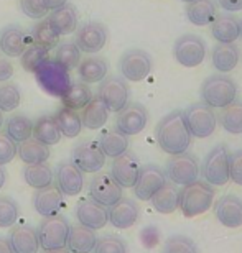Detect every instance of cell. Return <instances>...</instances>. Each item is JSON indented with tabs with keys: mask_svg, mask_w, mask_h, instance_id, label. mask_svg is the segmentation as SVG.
Instances as JSON below:
<instances>
[{
	"mask_svg": "<svg viewBox=\"0 0 242 253\" xmlns=\"http://www.w3.org/2000/svg\"><path fill=\"white\" fill-rule=\"evenodd\" d=\"M155 135H157L161 151L168 153L170 156L188 151L191 140H193L188 126H186L183 110H173V112L166 114L158 122Z\"/></svg>",
	"mask_w": 242,
	"mask_h": 253,
	"instance_id": "1",
	"label": "cell"
},
{
	"mask_svg": "<svg viewBox=\"0 0 242 253\" xmlns=\"http://www.w3.org/2000/svg\"><path fill=\"white\" fill-rule=\"evenodd\" d=\"M214 189L206 181L196 179L194 183L183 186L180 189V204L178 209L183 212L185 217H198L209 211L214 204Z\"/></svg>",
	"mask_w": 242,
	"mask_h": 253,
	"instance_id": "2",
	"label": "cell"
},
{
	"mask_svg": "<svg viewBox=\"0 0 242 253\" xmlns=\"http://www.w3.org/2000/svg\"><path fill=\"white\" fill-rule=\"evenodd\" d=\"M238 97V84L226 74H214L201 84V99L211 109H223Z\"/></svg>",
	"mask_w": 242,
	"mask_h": 253,
	"instance_id": "3",
	"label": "cell"
},
{
	"mask_svg": "<svg viewBox=\"0 0 242 253\" xmlns=\"http://www.w3.org/2000/svg\"><path fill=\"white\" fill-rule=\"evenodd\" d=\"M35 78L45 92L54 97H63L64 92L71 85L69 71L64 69L61 64H58L54 59H47L40 68L35 71Z\"/></svg>",
	"mask_w": 242,
	"mask_h": 253,
	"instance_id": "4",
	"label": "cell"
},
{
	"mask_svg": "<svg viewBox=\"0 0 242 253\" xmlns=\"http://www.w3.org/2000/svg\"><path fill=\"white\" fill-rule=\"evenodd\" d=\"M69 227L71 225H69V222L64 215L56 214L51 217H45L37 229L40 249L45 252L66 247Z\"/></svg>",
	"mask_w": 242,
	"mask_h": 253,
	"instance_id": "5",
	"label": "cell"
},
{
	"mask_svg": "<svg viewBox=\"0 0 242 253\" xmlns=\"http://www.w3.org/2000/svg\"><path fill=\"white\" fill-rule=\"evenodd\" d=\"M183 117L191 136L194 138H208L218 126V117H216L214 109H211L204 102L188 105L186 110H183Z\"/></svg>",
	"mask_w": 242,
	"mask_h": 253,
	"instance_id": "6",
	"label": "cell"
},
{
	"mask_svg": "<svg viewBox=\"0 0 242 253\" xmlns=\"http://www.w3.org/2000/svg\"><path fill=\"white\" fill-rule=\"evenodd\" d=\"M229 150L226 145H218L206 155L199 173L211 186H224L229 183Z\"/></svg>",
	"mask_w": 242,
	"mask_h": 253,
	"instance_id": "7",
	"label": "cell"
},
{
	"mask_svg": "<svg viewBox=\"0 0 242 253\" xmlns=\"http://www.w3.org/2000/svg\"><path fill=\"white\" fill-rule=\"evenodd\" d=\"M165 174L166 179H170V183L176 186H186L194 183L199 178L198 158L194 155L188 153V151L180 155H171L170 160L166 161Z\"/></svg>",
	"mask_w": 242,
	"mask_h": 253,
	"instance_id": "8",
	"label": "cell"
},
{
	"mask_svg": "<svg viewBox=\"0 0 242 253\" xmlns=\"http://www.w3.org/2000/svg\"><path fill=\"white\" fill-rule=\"evenodd\" d=\"M97 97L107 105L109 112H115L122 110L130 100V87L127 81L120 76H105L100 81Z\"/></svg>",
	"mask_w": 242,
	"mask_h": 253,
	"instance_id": "9",
	"label": "cell"
},
{
	"mask_svg": "<svg viewBox=\"0 0 242 253\" xmlns=\"http://www.w3.org/2000/svg\"><path fill=\"white\" fill-rule=\"evenodd\" d=\"M120 74L125 81L130 83H140L145 78H148V74L152 73L153 61L152 56L144 51V49H129L122 54L119 63Z\"/></svg>",
	"mask_w": 242,
	"mask_h": 253,
	"instance_id": "10",
	"label": "cell"
},
{
	"mask_svg": "<svg viewBox=\"0 0 242 253\" xmlns=\"http://www.w3.org/2000/svg\"><path fill=\"white\" fill-rule=\"evenodd\" d=\"M173 56L185 68H196L206 59V43L196 35H183L175 42Z\"/></svg>",
	"mask_w": 242,
	"mask_h": 253,
	"instance_id": "11",
	"label": "cell"
},
{
	"mask_svg": "<svg viewBox=\"0 0 242 253\" xmlns=\"http://www.w3.org/2000/svg\"><path fill=\"white\" fill-rule=\"evenodd\" d=\"M71 161L83 173H97L104 168L105 155L102 153L97 141L84 140L74 146Z\"/></svg>",
	"mask_w": 242,
	"mask_h": 253,
	"instance_id": "12",
	"label": "cell"
},
{
	"mask_svg": "<svg viewBox=\"0 0 242 253\" xmlns=\"http://www.w3.org/2000/svg\"><path fill=\"white\" fill-rule=\"evenodd\" d=\"M148 122V112L142 104L129 102L122 110L117 112L115 119V128L122 131L124 135L134 136L145 130Z\"/></svg>",
	"mask_w": 242,
	"mask_h": 253,
	"instance_id": "13",
	"label": "cell"
},
{
	"mask_svg": "<svg viewBox=\"0 0 242 253\" xmlns=\"http://www.w3.org/2000/svg\"><path fill=\"white\" fill-rule=\"evenodd\" d=\"M166 183V174L165 171L157 165H145L140 166L139 178L134 184V194L137 199L147 202L153 197L161 186Z\"/></svg>",
	"mask_w": 242,
	"mask_h": 253,
	"instance_id": "14",
	"label": "cell"
},
{
	"mask_svg": "<svg viewBox=\"0 0 242 253\" xmlns=\"http://www.w3.org/2000/svg\"><path fill=\"white\" fill-rule=\"evenodd\" d=\"M109 38L107 28L104 27L100 22H88L83 27L78 28L76 32V46L79 48L81 53H99L100 49L105 46Z\"/></svg>",
	"mask_w": 242,
	"mask_h": 253,
	"instance_id": "15",
	"label": "cell"
},
{
	"mask_svg": "<svg viewBox=\"0 0 242 253\" xmlns=\"http://www.w3.org/2000/svg\"><path fill=\"white\" fill-rule=\"evenodd\" d=\"M89 197L109 209L122 197V188L110 176V173H99L89 183Z\"/></svg>",
	"mask_w": 242,
	"mask_h": 253,
	"instance_id": "16",
	"label": "cell"
},
{
	"mask_svg": "<svg viewBox=\"0 0 242 253\" xmlns=\"http://www.w3.org/2000/svg\"><path fill=\"white\" fill-rule=\"evenodd\" d=\"M140 173V161L132 151H125L117 158H114L110 165V176L117 181V184L122 189L134 188L135 181Z\"/></svg>",
	"mask_w": 242,
	"mask_h": 253,
	"instance_id": "17",
	"label": "cell"
},
{
	"mask_svg": "<svg viewBox=\"0 0 242 253\" xmlns=\"http://www.w3.org/2000/svg\"><path fill=\"white\" fill-rule=\"evenodd\" d=\"M56 188L63 196H78L84 188V176L73 161H61L54 169Z\"/></svg>",
	"mask_w": 242,
	"mask_h": 253,
	"instance_id": "18",
	"label": "cell"
},
{
	"mask_svg": "<svg viewBox=\"0 0 242 253\" xmlns=\"http://www.w3.org/2000/svg\"><path fill=\"white\" fill-rule=\"evenodd\" d=\"M76 219L81 225L91 230H100L109 222V209L100 206L99 202L89 199H81L76 206Z\"/></svg>",
	"mask_w": 242,
	"mask_h": 253,
	"instance_id": "19",
	"label": "cell"
},
{
	"mask_svg": "<svg viewBox=\"0 0 242 253\" xmlns=\"http://www.w3.org/2000/svg\"><path fill=\"white\" fill-rule=\"evenodd\" d=\"M32 44V37L18 25H8L0 32V51L8 58H20Z\"/></svg>",
	"mask_w": 242,
	"mask_h": 253,
	"instance_id": "20",
	"label": "cell"
},
{
	"mask_svg": "<svg viewBox=\"0 0 242 253\" xmlns=\"http://www.w3.org/2000/svg\"><path fill=\"white\" fill-rule=\"evenodd\" d=\"M214 215L228 229L242 227V199L236 194H226L214 202Z\"/></svg>",
	"mask_w": 242,
	"mask_h": 253,
	"instance_id": "21",
	"label": "cell"
},
{
	"mask_svg": "<svg viewBox=\"0 0 242 253\" xmlns=\"http://www.w3.org/2000/svg\"><path fill=\"white\" fill-rule=\"evenodd\" d=\"M64 206V196L56 188V184H49L47 188L37 189L33 194V207L40 215L51 217L61 212Z\"/></svg>",
	"mask_w": 242,
	"mask_h": 253,
	"instance_id": "22",
	"label": "cell"
},
{
	"mask_svg": "<svg viewBox=\"0 0 242 253\" xmlns=\"http://www.w3.org/2000/svg\"><path fill=\"white\" fill-rule=\"evenodd\" d=\"M140 217V207L129 197H120L114 206L109 207V222L115 229L125 230L137 224Z\"/></svg>",
	"mask_w": 242,
	"mask_h": 253,
	"instance_id": "23",
	"label": "cell"
},
{
	"mask_svg": "<svg viewBox=\"0 0 242 253\" xmlns=\"http://www.w3.org/2000/svg\"><path fill=\"white\" fill-rule=\"evenodd\" d=\"M7 240L15 253H38L40 252L37 229H33V227H30V225H12Z\"/></svg>",
	"mask_w": 242,
	"mask_h": 253,
	"instance_id": "24",
	"label": "cell"
},
{
	"mask_svg": "<svg viewBox=\"0 0 242 253\" xmlns=\"http://www.w3.org/2000/svg\"><path fill=\"white\" fill-rule=\"evenodd\" d=\"M211 61L214 69L221 74H228L238 68L241 61V51L236 43H218L211 53Z\"/></svg>",
	"mask_w": 242,
	"mask_h": 253,
	"instance_id": "25",
	"label": "cell"
},
{
	"mask_svg": "<svg viewBox=\"0 0 242 253\" xmlns=\"http://www.w3.org/2000/svg\"><path fill=\"white\" fill-rule=\"evenodd\" d=\"M211 35L218 43H236L241 37V20L233 15H216L211 23Z\"/></svg>",
	"mask_w": 242,
	"mask_h": 253,
	"instance_id": "26",
	"label": "cell"
},
{
	"mask_svg": "<svg viewBox=\"0 0 242 253\" xmlns=\"http://www.w3.org/2000/svg\"><path fill=\"white\" fill-rule=\"evenodd\" d=\"M48 22L59 37L71 35L78 28V10L71 3H64L63 7L53 10L48 17Z\"/></svg>",
	"mask_w": 242,
	"mask_h": 253,
	"instance_id": "27",
	"label": "cell"
},
{
	"mask_svg": "<svg viewBox=\"0 0 242 253\" xmlns=\"http://www.w3.org/2000/svg\"><path fill=\"white\" fill-rule=\"evenodd\" d=\"M109 109L102 100H100L97 95L93 97L88 102L86 107L81 109V122H83L84 128H89V130H97L100 126H104L107 124L109 120Z\"/></svg>",
	"mask_w": 242,
	"mask_h": 253,
	"instance_id": "28",
	"label": "cell"
},
{
	"mask_svg": "<svg viewBox=\"0 0 242 253\" xmlns=\"http://www.w3.org/2000/svg\"><path fill=\"white\" fill-rule=\"evenodd\" d=\"M97 237L96 232L84 225H71L68 234L66 249L71 253H91L94 250Z\"/></svg>",
	"mask_w": 242,
	"mask_h": 253,
	"instance_id": "29",
	"label": "cell"
},
{
	"mask_svg": "<svg viewBox=\"0 0 242 253\" xmlns=\"http://www.w3.org/2000/svg\"><path fill=\"white\" fill-rule=\"evenodd\" d=\"M153 209L160 212V214H173L175 211H178V204H180V189L176 188V184L173 183H166L161 186V188L155 192L153 197L150 199Z\"/></svg>",
	"mask_w": 242,
	"mask_h": 253,
	"instance_id": "30",
	"label": "cell"
},
{
	"mask_svg": "<svg viewBox=\"0 0 242 253\" xmlns=\"http://www.w3.org/2000/svg\"><path fill=\"white\" fill-rule=\"evenodd\" d=\"M107 73H109V64L104 58L89 56L81 59V63L78 64V76L81 83L84 84L100 83L107 76Z\"/></svg>",
	"mask_w": 242,
	"mask_h": 253,
	"instance_id": "31",
	"label": "cell"
},
{
	"mask_svg": "<svg viewBox=\"0 0 242 253\" xmlns=\"http://www.w3.org/2000/svg\"><path fill=\"white\" fill-rule=\"evenodd\" d=\"M218 15V7L213 0H193L186 3V17L196 27L211 25Z\"/></svg>",
	"mask_w": 242,
	"mask_h": 253,
	"instance_id": "32",
	"label": "cell"
},
{
	"mask_svg": "<svg viewBox=\"0 0 242 253\" xmlns=\"http://www.w3.org/2000/svg\"><path fill=\"white\" fill-rule=\"evenodd\" d=\"M97 143L105 155V158H117L129 150V136L124 135L117 128H110L99 136Z\"/></svg>",
	"mask_w": 242,
	"mask_h": 253,
	"instance_id": "33",
	"label": "cell"
},
{
	"mask_svg": "<svg viewBox=\"0 0 242 253\" xmlns=\"http://www.w3.org/2000/svg\"><path fill=\"white\" fill-rule=\"evenodd\" d=\"M32 135H33V138H37L38 141H42V143L47 146L58 145L63 136L53 115H42V117L33 124Z\"/></svg>",
	"mask_w": 242,
	"mask_h": 253,
	"instance_id": "34",
	"label": "cell"
},
{
	"mask_svg": "<svg viewBox=\"0 0 242 253\" xmlns=\"http://www.w3.org/2000/svg\"><path fill=\"white\" fill-rule=\"evenodd\" d=\"M23 179L30 188L33 189H42L47 186L53 184L54 181V173L47 161L45 163H37V165H27L23 168Z\"/></svg>",
	"mask_w": 242,
	"mask_h": 253,
	"instance_id": "35",
	"label": "cell"
},
{
	"mask_svg": "<svg viewBox=\"0 0 242 253\" xmlns=\"http://www.w3.org/2000/svg\"><path fill=\"white\" fill-rule=\"evenodd\" d=\"M17 155L25 165H37L45 163L49 158V146L43 145L37 138H28L20 143Z\"/></svg>",
	"mask_w": 242,
	"mask_h": 253,
	"instance_id": "36",
	"label": "cell"
},
{
	"mask_svg": "<svg viewBox=\"0 0 242 253\" xmlns=\"http://www.w3.org/2000/svg\"><path fill=\"white\" fill-rule=\"evenodd\" d=\"M218 122L228 133L241 135L242 133V100H234L229 105L221 109L216 115Z\"/></svg>",
	"mask_w": 242,
	"mask_h": 253,
	"instance_id": "37",
	"label": "cell"
},
{
	"mask_svg": "<svg viewBox=\"0 0 242 253\" xmlns=\"http://www.w3.org/2000/svg\"><path fill=\"white\" fill-rule=\"evenodd\" d=\"M5 133H7L15 143H22V141L32 138L33 122L27 115L15 114L5 122Z\"/></svg>",
	"mask_w": 242,
	"mask_h": 253,
	"instance_id": "38",
	"label": "cell"
},
{
	"mask_svg": "<svg viewBox=\"0 0 242 253\" xmlns=\"http://www.w3.org/2000/svg\"><path fill=\"white\" fill-rule=\"evenodd\" d=\"M54 120H56L61 135L68 136V138H76V136H79L81 130L84 128L79 114L76 110L68 109V107L59 109L56 115H54Z\"/></svg>",
	"mask_w": 242,
	"mask_h": 253,
	"instance_id": "39",
	"label": "cell"
},
{
	"mask_svg": "<svg viewBox=\"0 0 242 253\" xmlns=\"http://www.w3.org/2000/svg\"><path fill=\"white\" fill-rule=\"evenodd\" d=\"M63 100V107L73 109V110H81L83 107L88 105V102L93 99V92L88 87V84L84 83H71L69 89L64 92L63 97H59Z\"/></svg>",
	"mask_w": 242,
	"mask_h": 253,
	"instance_id": "40",
	"label": "cell"
},
{
	"mask_svg": "<svg viewBox=\"0 0 242 253\" xmlns=\"http://www.w3.org/2000/svg\"><path fill=\"white\" fill-rule=\"evenodd\" d=\"M30 37H32V43L47 48L48 51L56 48L59 43V35L51 28L48 18H42V22L35 23L32 32H30Z\"/></svg>",
	"mask_w": 242,
	"mask_h": 253,
	"instance_id": "41",
	"label": "cell"
},
{
	"mask_svg": "<svg viewBox=\"0 0 242 253\" xmlns=\"http://www.w3.org/2000/svg\"><path fill=\"white\" fill-rule=\"evenodd\" d=\"M54 61L61 64L68 71L78 68V64L81 63V51L76 46V43L71 42L58 43L56 51H54Z\"/></svg>",
	"mask_w": 242,
	"mask_h": 253,
	"instance_id": "42",
	"label": "cell"
},
{
	"mask_svg": "<svg viewBox=\"0 0 242 253\" xmlns=\"http://www.w3.org/2000/svg\"><path fill=\"white\" fill-rule=\"evenodd\" d=\"M48 49L43 46H38V44L32 43L30 46L25 49L23 54L20 56V63H22V68L28 73H35L40 66H42L48 58Z\"/></svg>",
	"mask_w": 242,
	"mask_h": 253,
	"instance_id": "43",
	"label": "cell"
},
{
	"mask_svg": "<svg viewBox=\"0 0 242 253\" xmlns=\"http://www.w3.org/2000/svg\"><path fill=\"white\" fill-rule=\"evenodd\" d=\"M22 102V92L18 85L13 83H3L0 84V112L7 114L13 112Z\"/></svg>",
	"mask_w": 242,
	"mask_h": 253,
	"instance_id": "44",
	"label": "cell"
},
{
	"mask_svg": "<svg viewBox=\"0 0 242 253\" xmlns=\"http://www.w3.org/2000/svg\"><path fill=\"white\" fill-rule=\"evenodd\" d=\"M18 215L20 209L17 202L8 196L0 197V229H10L12 225H15Z\"/></svg>",
	"mask_w": 242,
	"mask_h": 253,
	"instance_id": "45",
	"label": "cell"
},
{
	"mask_svg": "<svg viewBox=\"0 0 242 253\" xmlns=\"http://www.w3.org/2000/svg\"><path fill=\"white\" fill-rule=\"evenodd\" d=\"M163 253H199L198 245L186 235H171L163 245Z\"/></svg>",
	"mask_w": 242,
	"mask_h": 253,
	"instance_id": "46",
	"label": "cell"
},
{
	"mask_svg": "<svg viewBox=\"0 0 242 253\" xmlns=\"http://www.w3.org/2000/svg\"><path fill=\"white\" fill-rule=\"evenodd\" d=\"M94 253H127V244L117 235H104L97 239Z\"/></svg>",
	"mask_w": 242,
	"mask_h": 253,
	"instance_id": "47",
	"label": "cell"
},
{
	"mask_svg": "<svg viewBox=\"0 0 242 253\" xmlns=\"http://www.w3.org/2000/svg\"><path fill=\"white\" fill-rule=\"evenodd\" d=\"M20 8L27 17L33 20H42L49 12L47 0H20Z\"/></svg>",
	"mask_w": 242,
	"mask_h": 253,
	"instance_id": "48",
	"label": "cell"
},
{
	"mask_svg": "<svg viewBox=\"0 0 242 253\" xmlns=\"http://www.w3.org/2000/svg\"><path fill=\"white\" fill-rule=\"evenodd\" d=\"M17 150H18L17 143L7 133L0 131V165L5 166L12 163L13 158L17 156Z\"/></svg>",
	"mask_w": 242,
	"mask_h": 253,
	"instance_id": "49",
	"label": "cell"
},
{
	"mask_svg": "<svg viewBox=\"0 0 242 253\" xmlns=\"http://www.w3.org/2000/svg\"><path fill=\"white\" fill-rule=\"evenodd\" d=\"M229 181L242 186V150L234 151L229 156Z\"/></svg>",
	"mask_w": 242,
	"mask_h": 253,
	"instance_id": "50",
	"label": "cell"
},
{
	"mask_svg": "<svg viewBox=\"0 0 242 253\" xmlns=\"http://www.w3.org/2000/svg\"><path fill=\"white\" fill-rule=\"evenodd\" d=\"M139 237H140L142 245L148 250L153 249V247H157L160 242V232L155 225H148V227H145V229H142Z\"/></svg>",
	"mask_w": 242,
	"mask_h": 253,
	"instance_id": "51",
	"label": "cell"
},
{
	"mask_svg": "<svg viewBox=\"0 0 242 253\" xmlns=\"http://www.w3.org/2000/svg\"><path fill=\"white\" fill-rule=\"evenodd\" d=\"M13 73H15L13 64L7 61V59H0V83L8 81L13 76Z\"/></svg>",
	"mask_w": 242,
	"mask_h": 253,
	"instance_id": "52",
	"label": "cell"
},
{
	"mask_svg": "<svg viewBox=\"0 0 242 253\" xmlns=\"http://www.w3.org/2000/svg\"><path fill=\"white\" fill-rule=\"evenodd\" d=\"M218 2L228 12H239V10H242V0H218Z\"/></svg>",
	"mask_w": 242,
	"mask_h": 253,
	"instance_id": "53",
	"label": "cell"
},
{
	"mask_svg": "<svg viewBox=\"0 0 242 253\" xmlns=\"http://www.w3.org/2000/svg\"><path fill=\"white\" fill-rule=\"evenodd\" d=\"M0 253H15L12 247H10L8 240L3 239V237H0Z\"/></svg>",
	"mask_w": 242,
	"mask_h": 253,
	"instance_id": "54",
	"label": "cell"
},
{
	"mask_svg": "<svg viewBox=\"0 0 242 253\" xmlns=\"http://www.w3.org/2000/svg\"><path fill=\"white\" fill-rule=\"evenodd\" d=\"M47 3L49 10H56L59 7H63L64 3H68V0H47Z\"/></svg>",
	"mask_w": 242,
	"mask_h": 253,
	"instance_id": "55",
	"label": "cell"
},
{
	"mask_svg": "<svg viewBox=\"0 0 242 253\" xmlns=\"http://www.w3.org/2000/svg\"><path fill=\"white\" fill-rule=\"evenodd\" d=\"M5 183H7V171H5L3 166L0 165V189L3 188Z\"/></svg>",
	"mask_w": 242,
	"mask_h": 253,
	"instance_id": "56",
	"label": "cell"
},
{
	"mask_svg": "<svg viewBox=\"0 0 242 253\" xmlns=\"http://www.w3.org/2000/svg\"><path fill=\"white\" fill-rule=\"evenodd\" d=\"M43 253H71L66 247H63V249H54V250H45Z\"/></svg>",
	"mask_w": 242,
	"mask_h": 253,
	"instance_id": "57",
	"label": "cell"
},
{
	"mask_svg": "<svg viewBox=\"0 0 242 253\" xmlns=\"http://www.w3.org/2000/svg\"><path fill=\"white\" fill-rule=\"evenodd\" d=\"M2 125H3V114L0 112V128H2Z\"/></svg>",
	"mask_w": 242,
	"mask_h": 253,
	"instance_id": "58",
	"label": "cell"
},
{
	"mask_svg": "<svg viewBox=\"0 0 242 253\" xmlns=\"http://www.w3.org/2000/svg\"><path fill=\"white\" fill-rule=\"evenodd\" d=\"M180 2H185V3H190V2H193V0H180Z\"/></svg>",
	"mask_w": 242,
	"mask_h": 253,
	"instance_id": "59",
	"label": "cell"
},
{
	"mask_svg": "<svg viewBox=\"0 0 242 253\" xmlns=\"http://www.w3.org/2000/svg\"><path fill=\"white\" fill-rule=\"evenodd\" d=\"M241 37H242V22H241Z\"/></svg>",
	"mask_w": 242,
	"mask_h": 253,
	"instance_id": "60",
	"label": "cell"
}]
</instances>
